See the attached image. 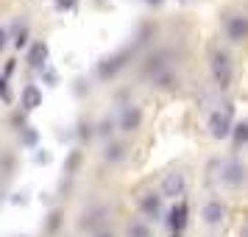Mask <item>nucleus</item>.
Returning a JSON list of instances; mask_svg holds the SVG:
<instances>
[{
  "label": "nucleus",
  "mask_w": 248,
  "mask_h": 237,
  "mask_svg": "<svg viewBox=\"0 0 248 237\" xmlns=\"http://www.w3.org/2000/svg\"><path fill=\"white\" fill-rule=\"evenodd\" d=\"M234 131V126H232V114L229 112H212L209 114V134L217 137V140H223Z\"/></svg>",
  "instance_id": "obj_1"
},
{
  "label": "nucleus",
  "mask_w": 248,
  "mask_h": 237,
  "mask_svg": "<svg viewBox=\"0 0 248 237\" xmlns=\"http://www.w3.org/2000/svg\"><path fill=\"white\" fill-rule=\"evenodd\" d=\"M212 76L220 87H229L232 84V62L226 53H215L212 56Z\"/></svg>",
  "instance_id": "obj_2"
},
{
  "label": "nucleus",
  "mask_w": 248,
  "mask_h": 237,
  "mask_svg": "<svg viewBox=\"0 0 248 237\" xmlns=\"http://www.w3.org/2000/svg\"><path fill=\"white\" fill-rule=\"evenodd\" d=\"M226 34L232 42H243L248 39V17L246 14H232L229 20H226Z\"/></svg>",
  "instance_id": "obj_3"
},
{
  "label": "nucleus",
  "mask_w": 248,
  "mask_h": 237,
  "mask_svg": "<svg viewBox=\"0 0 248 237\" xmlns=\"http://www.w3.org/2000/svg\"><path fill=\"white\" fill-rule=\"evenodd\" d=\"M187 190V179H184V173H168L165 181H162V195L165 198H179L184 195Z\"/></svg>",
  "instance_id": "obj_4"
},
{
  "label": "nucleus",
  "mask_w": 248,
  "mask_h": 237,
  "mask_svg": "<svg viewBox=\"0 0 248 237\" xmlns=\"http://www.w3.org/2000/svg\"><path fill=\"white\" fill-rule=\"evenodd\" d=\"M140 123H142V112L137 106H125L123 114H120V128L123 131H134V128H140Z\"/></svg>",
  "instance_id": "obj_5"
},
{
  "label": "nucleus",
  "mask_w": 248,
  "mask_h": 237,
  "mask_svg": "<svg viewBox=\"0 0 248 237\" xmlns=\"http://www.w3.org/2000/svg\"><path fill=\"white\" fill-rule=\"evenodd\" d=\"M223 181L229 184H243L246 181V168L240 162H226L223 165Z\"/></svg>",
  "instance_id": "obj_6"
},
{
  "label": "nucleus",
  "mask_w": 248,
  "mask_h": 237,
  "mask_svg": "<svg viewBox=\"0 0 248 237\" xmlns=\"http://www.w3.org/2000/svg\"><path fill=\"white\" fill-rule=\"evenodd\" d=\"M23 106L31 112V109H36V106H42V90L36 87V84H28L23 90Z\"/></svg>",
  "instance_id": "obj_7"
},
{
  "label": "nucleus",
  "mask_w": 248,
  "mask_h": 237,
  "mask_svg": "<svg viewBox=\"0 0 248 237\" xmlns=\"http://www.w3.org/2000/svg\"><path fill=\"white\" fill-rule=\"evenodd\" d=\"M223 215H226V209H223V204H220V201H209L206 206H203V221H206L209 226L220 223V221H223Z\"/></svg>",
  "instance_id": "obj_8"
},
{
  "label": "nucleus",
  "mask_w": 248,
  "mask_h": 237,
  "mask_svg": "<svg viewBox=\"0 0 248 237\" xmlns=\"http://www.w3.org/2000/svg\"><path fill=\"white\" fill-rule=\"evenodd\" d=\"M45 59H47V45L45 42H36L28 53V64L31 67H45Z\"/></svg>",
  "instance_id": "obj_9"
},
{
  "label": "nucleus",
  "mask_w": 248,
  "mask_h": 237,
  "mask_svg": "<svg viewBox=\"0 0 248 237\" xmlns=\"http://www.w3.org/2000/svg\"><path fill=\"white\" fill-rule=\"evenodd\" d=\"M184 223H187V204H176V206L170 209V226H173L176 232H181Z\"/></svg>",
  "instance_id": "obj_10"
},
{
  "label": "nucleus",
  "mask_w": 248,
  "mask_h": 237,
  "mask_svg": "<svg viewBox=\"0 0 248 237\" xmlns=\"http://www.w3.org/2000/svg\"><path fill=\"white\" fill-rule=\"evenodd\" d=\"M159 201H162V195H154V192H148V195H142V201H140V206H142V212L145 215H159Z\"/></svg>",
  "instance_id": "obj_11"
},
{
  "label": "nucleus",
  "mask_w": 248,
  "mask_h": 237,
  "mask_svg": "<svg viewBox=\"0 0 248 237\" xmlns=\"http://www.w3.org/2000/svg\"><path fill=\"white\" fill-rule=\"evenodd\" d=\"M103 159H106V162H120V159H123V145H106Z\"/></svg>",
  "instance_id": "obj_12"
},
{
  "label": "nucleus",
  "mask_w": 248,
  "mask_h": 237,
  "mask_svg": "<svg viewBox=\"0 0 248 237\" xmlns=\"http://www.w3.org/2000/svg\"><path fill=\"white\" fill-rule=\"evenodd\" d=\"M128 237H151V229L142 221H137V223L128 226Z\"/></svg>",
  "instance_id": "obj_13"
},
{
  "label": "nucleus",
  "mask_w": 248,
  "mask_h": 237,
  "mask_svg": "<svg viewBox=\"0 0 248 237\" xmlns=\"http://www.w3.org/2000/svg\"><path fill=\"white\" fill-rule=\"evenodd\" d=\"M232 134H234V142H237V145H243V142H248V123H237Z\"/></svg>",
  "instance_id": "obj_14"
},
{
  "label": "nucleus",
  "mask_w": 248,
  "mask_h": 237,
  "mask_svg": "<svg viewBox=\"0 0 248 237\" xmlns=\"http://www.w3.org/2000/svg\"><path fill=\"white\" fill-rule=\"evenodd\" d=\"M56 6H59V9H73V6H76V0H56Z\"/></svg>",
  "instance_id": "obj_15"
},
{
  "label": "nucleus",
  "mask_w": 248,
  "mask_h": 237,
  "mask_svg": "<svg viewBox=\"0 0 248 237\" xmlns=\"http://www.w3.org/2000/svg\"><path fill=\"white\" fill-rule=\"evenodd\" d=\"M0 98H3V101H9V90H6V81L0 79Z\"/></svg>",
  "instance_id": "obj_16"
},
{
  "label": "nucleus",
  "mask_w": 248,
  "mask_h": 237,
  "mask_svg": "<svg viewBox=\"0 0 248 237\" xmlns=\"http://www.w3.org/2000/svg\"><path fill=\"white\" fill-rule=\"evenodd\" d=\"M25 142H28V145H34V142H36V131H25Z\"/></svg>",
  "instance_id": "obj_17"
},
{
  "label": "nucleus",
  "mask_w": 248,
  "mask_h": 237,
  "mask_svg": "<svg viewBox=\"0 0 248 237\" xmlns=\"http://www.w3.org/2000/svg\"><path fill=\"white\" fill-rule=\"evenodd\" d=\"M6 47V28H0V50Z\"/></svg>",
  "instance_id": "obj_18"
},
{
  "label": "nucleus",
  "mask_w": 248,
  "mask_h": 237,
  "mask_svg": "<svg viewBox=\"0 0 248 237\" xmlns=\"http://www.w3.org/2000/svg\"><path fill=\"white\" fill-rule=\"evenodd\" d=\"M243 237H248V226H246V229H243Z\"/></svg>",
  "instance_id": "obj_19"
},
{
  "label": "nucleus",
  "mask_w": 248,
  "mask_h": 237,
  "mask_svg": "<svg viewBox=\"0 0 248 237\" xmlns=\"http://www.w3.org/2000/svg\"><path fill=\"white\" fill-rule=\"evenodd\" d=\"M101 237H112V235H101Z\"/></svg>",
  "instance_id": "obj_20"
},
{
  "label": "nucleus",
  "mask_w": 248,
  "mask_h": 237,
  "mask_svg": "<svg viewBox=\"0 0 248 237\" xmlns=\"http://www.w3.org/2000/svg\"><path fill=\"white\" fill-rule=\"evenodd\" d=\"M151 3H159V0H151Z\"/></svg>",
  "instance_id": "obj_21"
}]
</instances>
